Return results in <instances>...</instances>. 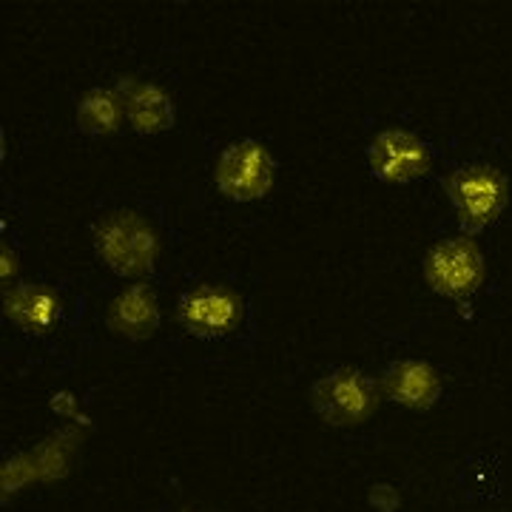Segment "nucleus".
<instances>
[{"label": "nucleus", "instance_id": "obj_10", "mask_svg": "<svg viewBox=\"0 0 512 512\" xmlns=\"http://www.w3.org/2000/svg\"><path fill=\"white\" fill-rule=\"evenodd\" d=\"M382 387L393 402L413 410H427L441 396L439 373L427 362H416V359H404L387 367Z\"/></svg>", "mask_w": 512, "mask_h": 512}, {"label": "nucleus", "instance_id": "obj_4", "mask_svg": "<svg viewBox=\"0 0 512 512\" xmlns=\"http://www.w3.org/2000/svg\"><path fill=\"white\" fill-rule=\"evenodd\" d=\"M276 163L271 151L259 140H239L220 154L214 165L217 188L228 200L254 202L262 200L274 188Z\"/></svg>", "mask_w": 512, "mask_h": 512}, {"label": "nucleus", "instance_id": "obj_6", "mask_svg": "<svg viewBox=\"0 0 512 512\" xmlns=\"http://www.w3.org/2000/svg\"><path fill=\"white\" fill-rule=\"evenodd\" d=\"M177 316H180V325L191 336L222 339L242 325L245 302L237 291L205 282V285H197L183 293V299L177 305Z\"/></svg>", "mask_w": 512, "mask_h": 512}, {"label": "nucleus", "instance_id": "obj_5", "mask_svg": "<svg viewBox=\"0 0 512 512\" xmlns=\"http://www.w3.org/2000/svg\"><path fill=\"white\" fill-rule=\"evenodd\" d=\"M424 279L441 296L464 299L484 282V256L470 237L444 239L424 259Z\"/></svg>", "mask_w": 512, "mask_h": 512}, {"label": "nucleus", "instance_id": "obj_9", "mask_svg": "<svg viewBox=\"0 0 512 512\" xmlns=\"http://www.w3.org/2000/svg\"><path fill=\"white\" fill-rule=\"evenodd\" d=\"M120 97L126 103V117L134 131L140 134H160L174 126V100L157 83H146L137 77L120 80Z\"/></svg>", "mask_w": 512, "mask_h": 512}, {"label": "nucleus", "instance_id": "obj_3", "mask_svg": "<svg viewBox=\"0 0 512 512\" xmlns=\"http://www.w3.org/2000/svg\"><path fill=\"white\" fill-rule=\"evenodd\" d=\"M313 410L333 427L362 424L379 404V387L362 370L339 367L313 384Z\"/></svg>", "mask_w": 512, "mask_h": 512}, {"label": "nucleus", "instance_id": "obj_1", "mask_svg": "<svg viewBox=\"0 0 512 512\" xmlns=\"http://www.w3.org/2000/svg\"><path fill=\"white\" fill-rule=\"evenodd\" d=\"M94 248L114 274L137 279L154 271L160 237L137 211H114L94 225Z\"/></svg>", "mask_w": 512, "mask_h": 512}, {"label": "nucleus", "instance_id": "obj_2", "mask_svg": "<svg viewBox=\"0 0 512 512\" xmlns=\"http://www.w3.org/2000/svg\"><path fill=\"white\" fill-rule=\"evenodd\" d=\"M447 194L467 234L493 225L507 205V177L493 165H464L447 177Z\"/></svg>", "mask_w": 512, "mask_h": 512}, {"label": "nucleus", "instance_id": "obj_11", "mask_svg": "<svg viewBox=\"0 0 512 512\" xmlns=\"http://www.w3.org/2000/svg\"><path fill=\"white\" fill-rule=\"evenodd\" d=\"M6 319L26 333H49L60 319V299L43 285H15L3 299Z\"/></svg>", "mask_w": 512, "mask_h": 512}, {"label": "nucleus", "instance_id": "obj_7", "mask_svg": "<svg viewBox=\"0 0 512 512\" xmlns=\"http://www.w3.org/2000/svg\"><path fill=\"white\" fill-rule=\"evenodd\" d=\"M430 148L413 131L390 128L367 146V165L384 183H413L430 171Z\"/></svg>", "mask_w": 512, "mask_h": 512}, {"label": "nucleus", "instance_id": "obj_12", "mask_svg": "<svg viewBox=\"0 0 512 512\" xmlns=\"http://www.w3.org/2000/svg\"><path fill=\"white\" fill-rule=\"evenodd\" d=\"M123 117H126V103L114 89H92L77 103V126L83 134L92 137L114 134L123 126Z\"/></svg>", "mask_w": 512, "mask_h": 512}, {"label": "nucleus", "instance_id": "obj_13", "mask_svg": "<svg viewBox=\"0 0 512 512\" xmlns=\"http://www.w3.org/2000/svg\"><path fill=\"white\" fill-rule=\"evenodd\" d=\"M370 501L379 507L382 512H393V507L399 504V495L393 493V487H373V493H370Z\"/></svg>", "mask_w": 512, "mask_h": 512}, {"label": "nucleus", "instance_id": "obj_8", "mask_svg": "<svg viewBox=\"0 0 512 512\" xmlns=\"http://www.w3.org/2000/svg\"><path fill=\"white\" fill-rule=\"evenodd\" d=\"M106 325L117 336H126L131 342L154 336V330L160 328V302L154 288L146 282H137L123 293H117L106 311Z\"/></svg>", "mask_w": 512, "mask_h": 512}]
</instances>
